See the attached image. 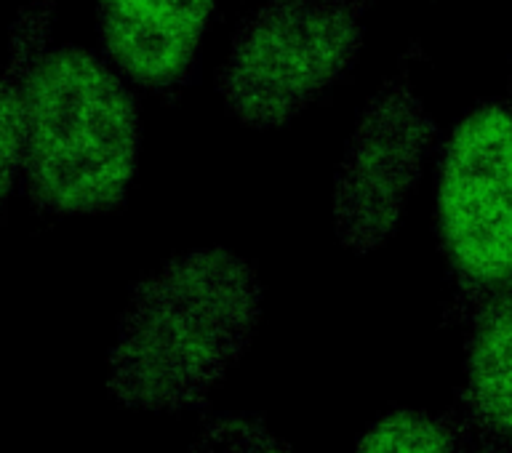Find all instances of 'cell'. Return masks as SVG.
<instances>
[{
    "instance_id": "obj_6",
    "label": "cell",
    "mask_w": 512,
    "mask_h": 453,
    "mask_svg": "<svg viewBox=\"0 0 512 453\" xmlns=\"http://www.w3.org/2000/svg\"><path fill=\"white\" fill-rule=\"evenodd\" d=\"M214 0H99L112 64L136 86L168 91L190 72Z\"/></svg>"
},
{
    "instance_id": "obj_7",
    "label": "cell",
    "mask_w": 512,
    "mask_h": 453,
    "mask_svg": "<svg viewBox=\"0 0 512 453\" xmlns=\"http://www.w3.org/2000/svg\"><path fill=\"white\" fill-rule=\"evenodd\" d=\"M467 390L480 422L512 443V296L480 315L470 350Z\"/></svg>"
},
{
    "instance_id": "obj_8",
    "label": "cell",
    "mask_w": 512,
    "mask_h": 453,
    "mask_svg": "<svg viewBox=\"0 0 512 453\" xmlns=\"http://www.w3.org/2000/svg\"><path fill=\"white\" fill-rule=\"evenodd\" d=\"M51 0H38L19 24V38L8 70L0 75V206L6 203L11 184L22 174L24 158V94L27 75L38 59L40 38L46 35Z\"/></svg>"
},
{
    "instance_id": "obj_1",
    "label": "cell",
    "mask_w": 512,
    "mask_h": 453,
    "mask_svg": "<svg viewBox=\"0 0 512 453\" xmlns=\"http://www.w3.org/2000/svg\"><path fill=\"white\" fill-rule=\"evenodd\" d=\"M251 264L198 248L163 264L131 294L110 352V390L131 408L179 411L206 400L259 323Z\"/></svg>"
},
{
    "instance_id": "obj_10",
    "label": "cell",
    "mask_w": 512,
    "mask_h": 453,
    "mask_svg": "<svg viewBox=\"0 0 512 453\" xmlns=\"http://www.w3.org/2000/svg\"><path fill=\"white\" fill-rule=\"evenodd\" d=\"M187 453H294L251 416H219L206 424Z\"/></svg>"
},
{
    "instance_id": "obj_3",
    "label": "cell",
    "mask_w": 512,
    "mask_h": 453,
    "mask_svg": "<svg viewBox=\"0 0 512 453\" xmlns=\"http://www.w3.org/2000/svg\"><path fill=\"white\" fill-rule=\"evenodd\" d=\"M360 43V0H267L232 40L224 104L246 126H280L350 70Z\"/></svg>"
},
{
    "instance_id": "obj_4",
    "label": "cell",
    "mask_w": 512,
    "mask_h": 453,
    "mask_svg": "<svg viewBox=\"0 0 512 453\" xmlns=\"http://www.w3.org/2000/svg\"><path fill=\"white\" fill-rule=\"evenodd\" d=\"M438 227L464 302L512 296V99H494L454 128L438 171Z\"/></svg>"
},
{
    "instance_id": "obj_2",
    "label": "cell",
    "mask_w": 512,
    "mask_h": 453,
    "mask_svg": "<svg viewBox=\"0 0 512 453\" xmlns=\"http://www.w3.org/2000/svg\"><path fill=\"white\" fill-rule=\"evenodd\" d=\"M139 158L126 83L83 48L40 54L24 94L22 176L48 214H99L123 200Z\"/></svg>"
},
{
    "instance_id": "obj_9",
    "label": "cell",
    "mask_w": 512,
    "mask_h": 453,
    "mask_svg": "<svg viewBox=\"0 0 512 453\" xmlns=\"http://www.w3.org/2000/svg\"><path fill=\"white\" fill-rule=\"evenodd\" d=\"M355 453H454V446L430 416L400 411L371 427Z\"/></svg>"
},
{
    "instance_id": "obj_5",
    "label": "cell",
    "mask_w": 512,
    "mask_h": 453,
    "mask_svg": "<svg viewBox=\"0 0 512 453\" xmlns=\"http://www.w3.org/2000/svg\"><path fill=\"white\" fill-rule=\"evenodd\" d=\"M435 136L438 126L406 72L371 96L336 171L334 222L344 248L368 254L395 232Z\"/></svg>"
}]
</instances>
